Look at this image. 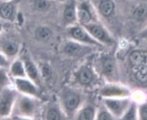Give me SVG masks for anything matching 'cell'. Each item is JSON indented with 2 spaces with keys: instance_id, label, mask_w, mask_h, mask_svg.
<instances>
[{
  "instance_id": "1",
  "label": "cell",
  "mask_w": 147,
  "mask_h": 120,
  "mask_svg": "<svg viewBox=\"0 0 147 120\" xmlns=\"http://www.w3.org/2000/svg\"><path fill=\"white\" fill-rule=\"evenodd\" d=\"M34 99L36 98L24 94L20 97L17 96L13 111H16V114H18L19 116L33 117L37 112L38 108L37 102Z\"/></svg>"
},
{
  "instance_id": "2",
  "label": "cell",
  "mask_w": 147,
  "mask_h": 120,
  "mask_svg": "<svg viewBox=\"0 0 147 120\" xmlns=\"http://www.w3.org/2000/svg\"><path fill=\"white\" fill-rule=\"evenodd\" d=\"M17 96L16 90L11 89L7 86L3 87L0 93V119H4L10 115Z\"/></svg>"
},
{
  "instance_id": "3",
  "label": "cell",
  "mask_w": 147,
  "mask_h": 120,
  "mask_svg": "<svg viewBox=\"0 0 147 120\" xmlns=\"http://www.w3.org/2000/svg\"><path fill=\"white\" fill-rule=\"evenodd\" d=\"M84 26L86 30L90 33V35L96 40L101 44H106V45H113L114 40L111 37V35L108 33V31L100 24L90 22L87 24L82 25Z\"/></svg>"
},
{
  "instance_id": "4",
  "label": "cell",
  "mask_w": 147,
  "mask_h": 120,
  "mask_svg": "<svg viewBox=\"0 0 147 120\" xmlns=\"http://www.w3.org/2000/svg\"><path fill=\"white\" fill-rule=\"evenodd\" d=\"M69 35L72 40L78 42L80 43L88 45V46H101L96 40H95L90 33L86 30L84 26L79 25H70L69 27Z\"/></svg>"
},
{
  "instance_id": "5",
  "label": "cell",
  "mask_w": 147,
  "mask_h": 120,
  "mask_svg": "<svg viewBox=\"0 0 147 120\" xmlns=\"http://www.w3.org/2000/svg\"><path fill=\"white\" fill-rule=\"evenodd\" d=\"M16 89L24 95L39 98L40 95L39 87L31 80L26 78H15Z\"/></svg>"
},
{
  "instance_id": "6",
  "label": "cell",
  "mask_w": 147,
  "mask_h": 120,
  "mask_svg": "<svg viewBox=\"0 0 147 120\" xmlns=\"http://www.w3.org/2000/svg\"><path fill=\"white\" fill-rule=\"evenodd\" d=\"M104 104L106 108L117 118H121L129 106V101L124 99L105 98Z\"/></svg>"
},
{
  "instance_id": "7",
  "label": "cell",
  "mask_w": 147,
  "mask_h": 120,
  "mask_svg": "<svg viewBox=\"0 0 147 120\" xmlns=\"http://www.w3.org/2000/svg\"><path fill=\"white\" fill-rule=\"evenodd\" d=\"M80 102V96L71 90L65 91L62 95V104L65 110L64 112H66L67 114L73 113L78 108Z\"/></svg>"
},
{
  "instance_id": "8",
  "label": "cell",
  "mask_w": 147,
  "mask_h": 120,
  "mask_svg": "<svg viewBox=\"0 0 147 120\" xmlns=\"http://www.w3.org/2000/svg\"><path fill=\"white\" fill-rule=\"evenodd\" d=\"M21 60L22 61V62L24 64L27 77L40 87V78H41V76H40V74L37 67L35 66L34 62L32 61V59L27 54L23 55V56L22 57Z\"/></svg>"
},
{
  "instance_id": "9",
  "label": "cell",
  "mask_w": 147,
  "mask_h": 120,
  "mask_svg": "<svg viewBox=\"0 0 147 120\" xmlns=\"http://www.w3.org/2000/svg\"><path fill=\"white\" fill-rule=\"evenodd\" d=\"M19 48V42L11 37H4L0 41V52L7 58H13L17 55Z\"/></svg>"
},
{
  "instance_id": "10",
  "label": "cell",
  "mask_w": 147,
  "mask_h": 120,
  "mask_svg": "<svg viewBox=\"0 0 147 120\" xmlns=\"http://www.w3.org/2000/svg\"><path fill=\"white\" fill-rule=\"evenodd\" d=\"M77 19L81 25L93 22V14L90 5L87 2H82L77 7Z\"/></svg>"
},
{
  "instance_id": "11",
  "label": "cell",
  "mask_w": 147,
  "mask_h": 120,
  "mask_svg": "<svg viewBox=\"0 0 147 120\" xmlns=\"http://www.w3.org/2000/svg\"><path fill=\"white\" fill-rule=\"evenodd\" d=\"M16 16V3L13 2V0L2 1V3L0 4V17L4 20L14 22Z\"/></svg>"
},
{
  "instance_id": "12",
  "label": "cell",
  "mask_w": 147,
  "mask_h": 120,
  "mask_svg": "<svg viewBox=\"0 0 147 120\" xmlns=\"http://www.w3.org/2000/svg\"><path fill=\"white\" fill-rule=\"evenodd\" d=\"M85 44L80 43L76 41H69L64 46V52L68 55H78L84 51L86 48Z\"/></svg>"
},
{
  "instance_id": "13",
  "label": "cell",
  "mask_w": 147,
  "mask_h": 120,
  "mask_svg": "<svg viewBox=\"0 0 147 120\" xmlns=\"http://www.w3.org/2000/svg\"><path fill=\"white\" fill-rule=\"evenodd\" d=\"M78 81L83 86H88L94 80V73L89 67H83L77 74Z\"/></svg>"
},
{
  "instance_id": "14",
  "label": "cell",
  "mask_w": 147,
  "mask_h": 120,
  "mask_svg": "<svg viewBox=\"0 0 147 120\" xmlns=\"http://www.w3.org/2000/svg\"><path fill=\"white\" fill-rule=\"evenodd\" d=\"M63 18L66 24L72 25L75 23L77 19V7L74 3H69L66 4L64 12H63Z\"/></svg>"
},
{
  "instance_id": "15",
  "label": "cell",
  "mask_w": 147,
  "mask_h": 120,
  "mask_svg": "<svg viewBox=\"0 0 147 120\" xmlns=\"http://www.w3.org/2000/svg\"><path fill=\"white\" fill-rule=\"evenodd\" d=\"M128 93V92L125 89L117 87H106L102 89L101 94L104 96V98H123Z\"/></svg>"
},
{
  "instance_id": "16",
  "label": "cell",
  "mask_w": 147,
  "mask_h": 120,
  "mask_svg": "<svg viewBox=\"0 0 147 120\" xmlns=\"http://www.w3.org/2000/svg\"><path fill=\"white\" fill-rule=\"evenodd\" d=\"M102 71L106 77L111 78L115 75V62L112 57L107 56L102 60Z\"/></svg>"
},
{
  "instance_id": "17",
  "label": "cell",
  "mask_w": 147,
  "mask_h": 120,
  "mask_svg": "<svg viewBox=\"0 0 147 120\" xmlns=\"http://www.w3.org/2000/svg\"><path fill=\"white\" fill-rule=\"evenodd\" d=\"M129 61L132 66L147 65V51L135 50L129 55Z\"/></svg>"
},
{
  "instance_id": "18",
  "label": "cell",
  "mask_w": 147,
  "mask_h": 120,
  "mask_svg": "<svg viewBox=\"0 0 147 120\" xmlns=\"http://www.w3.org/2000/svg\"><path fill=\"white\" fill-rule=\"evenodd\" d=\"M9 73L14 78H26V71L22 60H16L9 67Z\"/></svg>"
},
{
  "instance_id": "19",
  "label": "cell",
  "mask_w": 147,
  "mask_h": 120,
  "mask_svg": "<svg viewBox=\"0 0 147 120\" xmlns=\"http://www.w3.org/2000/svg\"><path fill=\"white\" fill-rule=\"evenodd\" d=\"M132 71L135 78L141 83L147 82V65L132 66Z\"/></svg>"
},
{
  "instance_id": "20",
  "label": "cell",
  "mask_w": 147,
  "mask_h": 120,
  "mask_svg": "<svg viewBox=\"0 0 147 120\" xmlns=\"http://www.w3.org/2000/svg\"><path fill=\"white\" fill-rule=\"evenodd\" d=\"M115 10V3L111 0H102L99 3V10L101 14L105 16H110Z\"/></svg>"
},
{
  "instance_id": "21",
  "label": "cell",
  "mask_w": 147,
  "mask_h": 120,
  "mask_svg": "<svg viewBox=\"0 0 147 120\" xmlns=\"http://www.w3.org/2000/svg\"><path fill=\"white\" fill-rule=\"evenodd\" d=\"M64 113L60 108L51 106L47 108L46 112V119L48 120H59L64 119Z\"/></svg>"
},
{
  "instance_id": "22",
  "label": "cell",
  "mask_w": 147,
  "mask_h": 120,
  "mask_svg": "<svg viewBox=\"0 0 147 120\" xmlns=\"http://www.w3.org/2000/svg\"><path fill=\"white\" fill-rule=\"evenodd\" d=\"M96 116L95 108L88 106L79 111L77 119L79 120H92L96 118Z\"/></svg>"
},
{
  "instance_id": "23",
  "label": "cell",
  "mask_w": 147,
  "mask_h": 120,
  "mask_svg": "<svg viewBox=\"0 0 147 120\" xmlns=\"http://www.w3.org/2000/svg\"><path fill=\"white\" fill-rule=\"evenodd\" d=\"M52 30L46 26H40L35 30V37L41 42H46L49 40L52 37Z\"/></svg>"
},
{
  "instance_id": "24",
  "label": "cell",
  "mask_w": 147,
  "mask_h": 120,
  "mask_svg": "<svg viewBox=\"0 0 147 120\" xmlns=\"http://www.w3.org/2000/svg\"><path fill=\"white\" fill-rule=\"evenodd\" d=\"M137 106L134 103H132L131 105L128 106L127 109L124 112V114L121 116V119L124 120H134L137 118Z\"/></svg>"
},
{
  "instance_id": "25",
  "label": "cell",
  "mask_w": 147,
  "mask_h": 120,
  "mask_svg": "<svg viewBox=\"0 0 147 120\" xmlns=\"http://www.w3.org/2000/svg\"><path fill=\"white\" fill-rule=\"evenodd\" d=\"M52 0H34V8L38 11H46L51 6Z\"/></svg>"
},
{
  "instance_id": "26",
  "label": "cell",
  "mask_w": 147,
  "mask_h": 120,
  "mask_svg": "<svg viewBox=\"0 0 147 120\" xmlns=\"http://www.w3.org/2000/svg\"><path fill=\"white\" fill-rule=\"evenodd\" d=\"M147 16V7L145 5L138 6L134 11V16L137 20H143Z\"/></svg>"
},
{
  "instance_id": "27",
  "label": "cell",
  "mask_w": 147,
  "mask_h": 120,
  "mask_svg": "<svg viewBox=\"0 0 147 120\" xmlns=\"http://www.w3.org/2000/svg\"><path fill=\"white\" fill-rule=\"evenodd\" d=\"M96 118L99 120H112L115 119V116L107 108H105V109H102L98 112Z\"/></svg>"
},
{
  "instance_id": "28",
  "label": "cell",
  "mask_w": 147,
  "mask_h": 120,
  "mask_svg": "<svg viewBox=\"0 0 147 120\" xmlns=\"http://www.w3.org/2000/svg\"><path fill=\"white\" fill-rule=\"evenodd\" d=\"M9 82V78L3 68H0V87H4Z\"/></svg>"
},
{
  "instance_id": "29",
  "label": "cell",
  "mask_w": 147,
  "mask_h": 120,
  "mask_svg": "<svg viewBox=\"0 0 147 120\" xmlns=\"http://www.w3.org/2000/svg\"><path fill=\"white\" fill-rule=\"evenodd\" d=\"M138 112H139L140 119L147 120V104L141 105V106L140 107Z\"/></svg>"
},
{
  "instance_id": "30",
  "label": "cell",
  "mask_w": 147,
  "mask_h": 120,
  "mask_svg": "<svg viewBox=\"0 0 147 120\" xmlns=\"http://www.w3.org/2000/svg\"><path fill=\"white\" fill-rule=\"evenodd\" d=\"M9 66V60L8 58L0 52V68H7Z\"/></svg>"
},
{
  "instance_id": "31",
  "label": "cell",
  "mask_w": 147,
  "mask_h": 120,
  "mask_svg": "<svg viewBox=\"0 0 147 120\" xmlns=\"http://www.w3.org/2000/svg\"><path fill=\"white\" fill-rule=\"evenodd\" d=\"M50 73H51V71H50L49 67H48V66H43L42 70H41L42 77H43V78H47V77H49Z\"/></svg>"
},
{
  "instance_id": "32",
  "label": "cell",
  "mask_w": 147,
  "mask_h": 120,
  "mask_svg": "<svg viewBox=\"0 0 147 120\" xmlns=\"http://www.w3.org/2000/svg\"><path fill=\"white\" fill-rule=\"evenodd\" d=\"M2 28H3V25H2V22H0V32H1V30H2Z\"/></svg>"
},
{
  "instance_id": "33",
  "label": "cell",
  "mask_w": 147,
  "mask_h": 120,
  "mask_svg": "<svg viewBox=\"0 0 147 120\" xmlns=\"http://www.w3.org/2000/svg\"><path fill=\"white\" fill-rule=\"evenodd\" d=\"M1 1H9V0H1Z\"/></svg>"
},
{
  "instance_id": "34",
  "label": "cell",
  "mask_w": 147,
  "mask_h": 120,
  "mask_svg": "<svg viewBox=\"0 0 147 120\" xmlns=\"http://www.w3.org/2000/svg\"><path fill=\"white\" fill-rule=\"evenodd\" d=\"M60 1H62V0H60Z\"/></svg>"
}]
</instances>
